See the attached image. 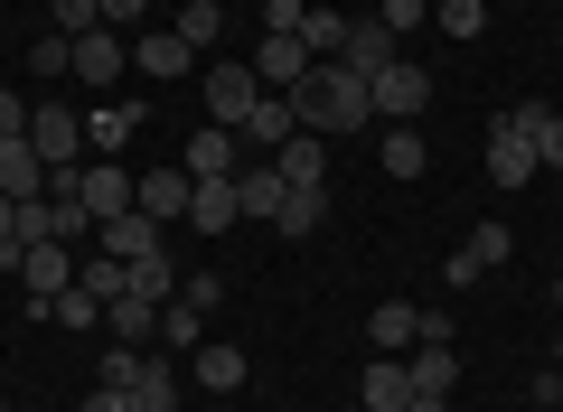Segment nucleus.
I'll return each instance as SVG.
<instances>
[{"instance_id":"obj_1","label":"nucleus","mask_w":563,"mask_h":412,"mask_svg":"<svg viewBox=\"0 0 563 412\" xmlns=\"http://www.w3.org/2000/svg\"><path fill=\"white\" fill-rule=\"evenodd\" d=\"M291 113H301V132H357V122H376V103H366V76H347L339 57H320L301 85H291Z\"/></svg>"},{"instance_id":"obj_2","label":"nucleus","mask_w":563,"mask_h":412,"mask_svg":"<svg viewBox=\"0 0 563 412\" xmlns=\"http://www.w3.org/2000/svg\"><path fill=\"white\" fill-rule=\"evenodd\" d=\"M263 103V76L254 57H217L207 66V122H225V132H244V113Z\"/></svg>"},{"instance_id":"obj_3","label":"nucleus","mask_w":563,"mask_h":412,"mask_svg":"<svg viewBox=\"0 0 563 412\" xmlns=\"http://www.w3.org/2000/svg\"><path fill=\"white\" fill-rule=\"evenodd\" d=\"M366 103H376L385 122H422V103H432V76H422L413 57H395V66H376V76H366Z\"/></svg>"},{"instance_id":"obj_4","label":"nucleus","mask_w":563,"mask_h":412,"mask_svg":"<svg viewBox=\"0 0 563 412\" xmlns=\"http://www.w3.org/2000/svg\"><path fill=\"white\" fill-rule=\"evenodd\" d=\"M66 178V188H76V207H85V216H122V207H132V169H122V159H85V169H57Z\"/></svg>"},{"instance_id":"obj_5","label":"nucleus","mask_w":563,"mask_h":412,"mask_svg":"<svg viewBox=\"0 0 563 412\" xmlns=\"http://www.w3.org/2000/svg\"><path fill=\"white\" fill-rule=\"evenodd\" d=\"M29 141H38L47 178H57V169H85V122L66 113V103H29Z\"/></svg>"},{"instance_id":"obj_6","label":"nucleus","mask_w":563,"mask_h":412,"mask_svg":"<svg viewBox=\"0 0 563 412\" xmlns=\"http://www.w3.org/2000/svg\"><path fill=\"white\" fill-rule=\"evenodd\" d=\"M122 66H132V38H122V29H85L76 38V85L85 94H113Z\"/></svg>"},{"instance_id":"obj_7","label":"nucleus","mask_w":563,"mask_h":412,"mask_svg":"<svg viewBox=\"0 0 563 412\" xmlns=\"http://www.w3.org/2000/svg\"><path fill=\"white\" fill-rule=\"evenodd\" d=\"M188 197H198V178L188 169H151V178H132V207L151 225H188Z\"/></svg>"},{"instance_id":"obj_8","label":"nucleus","mask_w":563,"mask_h":412,"mask_svg":"<svg viewBox=\"0 0 563 412\" xmlns=\"http://www.w3.org/2000/svg\"><path fill=\"white\" fill-rule=\"evenodd\" d=\"M141 132H151L141 103H95V113H85V159H122Z\"/></svg>"},{"instance_id":"obj_9","label":"nucleus","mask_w":563,"mask_h":412,"mask_svg":"<svg viewBox=\"0 0 563 412\" xmlns=\"http://www.w3.org/2000/svg\"><path fill=\"white\" fill-rule=\"evenodd\" d=\"M132 66H141L151 85H179L188 66H198V47H188L179 29H141V38H132Z\"/></svg>"},{"instance_id":"obj_10","label":"nucleus","mask_w":563,"mask_h":412,"mask_svg":"<svg viewBox=\"0 0 563 412\" xmlns=\"http://www.w3.org/2000/svg\"><path fill=\"white\" fill-rule=\"evenodd\" d=\"M488 178H498V188H526V178H536V141L517 132V113L488 122Z\"/></svg>"},{"instance_id":"obj_11","label":"nucleus","mask_w":563,"mask_h":412,"mask_svg":"<svg viewBox=\"0 0 563 412\" xmlns=\"http://www.w3.org/2000/svg\"><path fill=\"white\" fill-rule=\"evenodd\" d=\"M395 57H404V38L376 20V10H366V20H347V47H339L347 76H376V66H395Z\"/></svg>"},{"instance_id":"obj_12","label":"nucleus","mask_w":563,"mask_h":412,"mask_svg":"<svg viewBox=\"0 0 563 412\" xmlns=\"http://www.w3.org/2000/svg\"><path fill=\"white\" fill-rule=\"evenodd\" d=\"M188 178H235L244 169V141L225 132V122H198V132H188V159H179Z\"/></svg>"},{"instance_id":"obj_13","label":"nucleus","mask_w":563,"mask_h":412,"mask_svg":"<svg viewBox=\"0 0 563 412\" xmlns=\"http://www.w3.org/2000/svg\"><path fill=\"white\" fill-rule=\"evenodd\" d=\"M95 244H103L113 263H151V254H161V225L141 216V207H122V216H103V225H95Z\"/></svg>"},{"instance_id":"obj_14","label":"nucleus","mask_w":563,"mask_h":412,"mask_svg":"<svg viewBox=\"0 0 563 412\" xmlns=\"http://www.w3.org/2000/svg\"><path fill=\"white\" fill-rule=\"evenodd\" d=\"M273 169H282V188H329V141L320 132H291L273 151Z\"/></svg>"},{"instance_id":"obj_15","label":"nucleus","mask_w":563,"mask_h":412,"mask_svg":"<svg viewBox=\"0 0 563 412\" xmlns=\"http://www.w3.org/2000/svg\"><path fill=\"white\" fill-rule=\"evenodd\" d=\"M310 66H320V57H310L301 38H263V47H254V76H263V94H291V85H301Z\"/></svg>"},{"instance_id":"obj_16","label":"nucleus","mask_w":563,"mask_h":412,"mask_svg":"<svg viewBox=\"0 0 563 412\" xmlns=\"http://www.w3.org/2000/svg\"><path fill=\"white\" fill-rule=\"evenodd\" d=\"M366 347H376V356H413L422 347V310H413V300H385V310L366 319Z\"/></svg>"},{"instance_id":"obj_17","label":"nucleus","mask_w":563,"mask_h":412,"mask_svg":"<svg viewBox=\"0 0 563 412\" xmlns=\"http://www.w3.org/2000/svg\"><path fill=\"white\" fill-rule=\"evenodd\" d=\"M0 197H47V159H38V141H0Z\"/></svg>"},{"instance_id":"obj_18","label":"nucleus","mask_w":563,"mask_h":412,"mask_svg":"<svg viewBox=\"0 0 563 412\" xmlns=\"http://www.w3.org/2000/svg\"><path fill=\"white\" fill-rule=\"evenodd\" d=\"M357 393H366V412H404V403H413V375H404V356H366Z\"/></svg>"},{"instance_id":"obj_19","label":"nucleus","mask_w":563,"mask_h":412,"mask_svg":"<svg viewBox=\"0 0 563 412\" xmlns=\"http://www.w3.org/2000/svg\"><path fill=\"white\" fill-rule=\"evenodd\" d=\"M244 216V197H235V178H198V197H188V225L198 235H225V225Z\"/></svg>"},{"instance_id":"obj_20","label":"nucleus","mask_w":563,"mask_h":412,"mask_svg":"<svg viewBox=\"0 0 563 412\" xmlns=\"http://www.w3.org/2000/svg\"><path fill=\"white\" fill-rule=\"evenodd\" d=\"M122 393H132V412H179V366L169 356H141V375Z\"/></svg>"},{"instance_id":"obj_21","label":"nucleus","mask_w":563,"mask_h":412,"mask_svg":"<svg viewBox=\"0 0 563 412\" xmlns=\"http://www.w3.org/2000/svg\"><path fill=\"white\" fill-rule=\"evenodd\" d=\"M291 132H301V113H291V94H263L254 113H244V132H235V141H254V151H282Z\"/></svg>"},{"instance_id":"obj_22","label":"nucleus","mask_w":563,"mask_h":412,"mask_svg":"<svg viewBox=\"0 0 563 412\" xmlns=\"http://www.w3.org/2000/svg\"><path fill=\"white\" fill-rule=\"evenodd\" d=\"M103 329H113V347H151V337H161V310H151V300H103Z\"/></svg>"},{"instance_id":"obj_23","label":"nucleus","mask_w":563,"mask_h":412,"mask_svg":"<svg viewBox=\"0 0 563 412\" xmlns=\"http://www.w3.org/2000/svg\"><path fill=\"white\" fill-rule=\"evenodd\" d=\"M235 197H244V216H263V225H273L291 188H282V169H273V159H254V169H235Z\"/></svg>"},{"instance_id":"obj_24","label":"nucleus","mask_w":563,"mask_h":412,"mask_svg":"<svg viewBox=\"0 0 563 412\" xmlns=\"http://www.w3.org/2000/svg\"><path fill=\"white\" fill-rule=\"evenodd\" d=\"M517 132L536 141V169H563V113L554 103H517Z\"/></svg>"},{"instance_id":"obj_25","label":"nucleus","mask_w":563,"mask_h":412,"mask_svg":"<svg viewBox=\"0 0 563 412\" xmlns=\"http://www.w3.org/2000/svg\"><path fill=\"white\" fill-rule=\"evenodd\" d=\"M404 375H413V393H442V403H451V385H461V356H451V347H413V356H404Z\"/></svg>"},{"instance_id":"obj_26","label":"nucleus","mask_w":563,"mask_h":412,"mask_svg":"<svg viewBox=\"0 0 563 412\" xmlns=\"http://www.w3.org/2000/svg\"><path fill=\"white\" fill-rule=\"evenodd\" d=\"M320 216H329V188H291V197H282V244H301V235H320Z\"/></svg>"},{"instance_id":"obj_27","label":"nucleus","mask_w":563,"mask_h":412,"mask_svg":"<svg viewBox=\"0 0 563 412\" xmlns=\"http://www.w3.org/2000/svg\"><path fill=\"white\" fill-rule=\"evenodd\" d=\"M376 159H385V178H422V159H432V141H422L413 122H395V132H385V151H376Z\"/></svg>"},{"instance_id":"obj_28","label":"nucleus","mask_w":563,"mask_h":412,"mask_svg":"<svg viewBox=\"0 0 563 412\" xmlns=\"http://www.w3.org/2000/svg\"><path fill=\"white\" fill-rule=\"evenodd\" d=\"M179 38L188 47H217L225 38V0H179Z\"/></svg>"},{"instance_id":"obj_29","label":"nucleus","mask_w":563,"mask_h":412,"mask_svg":"<svg viewBox=\"0 0 563 412\" xmlns=\"http://www.w3.org/2000/svg\"><path fill=\"white\" fill-rule=\"evenodd\" d=\"M29 76H38V85H66V76H76V38H57V29H47V38L29 47Z\"/></svg>"},{"instance_id":"obj_30","label":"nucleus","mask_w":563,"mask_h":412,"mask_svg":"<svg viewBox=\"0 0 563 412\" xmlns=\"http://www.w3.org/2000/svg\"><path fill=\"white\" fill-rule=\"evenodd\" d=\"M161 347H207V310H188V300H169V310H161Z\"/></svg>"},{"instance_id":"obj_31","label":"nucleus","mask_w":563,"mask_h":412,"mask_svg":"<svg viewBox=\"0 0 563 412\" xmlns=\"http://www.w3.org/2000/svg\"><path fill=\"white\" fill-rule=\"evenodd\" d=\"M198 385L207 393H235L244 385V347H198Z\"/></svg>"},{"instance_id":"obj_32","label":"nucleus","mask_w":563,"mask_h":412,"mask_svg":"<svg viewBox=\"0 0 563 412\" xmlns=\"http://www.w3.org/2000/svg\"><path fill=\"white\" fill-rule=\"evenodd\" d=\"M76 281H85V291H95V300H122V291H132V263L95 254V263H76Z\"/></svg>"},{"instance_id":"obj_33","label":"nucleus","mask_w":563,"mask_h":412,"mask_svg":"<svg viewBox=\"0 0 563 412\" xmlns=\"http://www.w3.org/2000/svg\"><path fill=\"white\" fill-rule=\"evenodd\" d=\"M301 47H310V57H339V47H347V20H339V10H310V20H301Z\"/></svg>"},{"instance_id":"obj_34","label":"nucleus","mask_w":563,"mask_h":412,"mask_svg":"<svg viewBox=\"0 0 563 412\" xmlns=\"http://www.w3.org/2000/svg\"><path fill=\"white\" fill-rule=\"evenodd\" d=\"M461 254H470V263H479V272H498V263H507V254H517V235H507V225H479V235H470V244H461Z\"/></svg>"},{"instance_id":"obj_35","label":"nucleus","mask_w":563,"mask_h":412,"mask_svg":"<svg viewBox=\"0 0 563 412\" xmlns=\"http://www.w3.org/2000/svg\"><path fill=\"white\" fill-rule=\"evenodd\" d=\"M488 29V0H442V38H479Z\"/></svg>"},{"instance_id":"obj_36","label":"nucleus","mask_w":563,"mask_h":412,"mask_svg":"<svg viewBox=\"0 0 563 412\" xmlns=\"http://www.w3.org/2000/svg\"><path fill=\"white\" fill-rule=\"evenodd\" d=\"M310 0H263V38H301Z\"/></svg>"},{"instance_id":"obj_37","label":"nucleus","mask_w":563,"mask_h":412,"mask_svg":"<svg viewBox=\"0 0 563 412\" xmlns=\"http://www.w3.org/2000/svg\"><path fill=\"white\" fill-rule=\"evenodd\" d=\"M85 29H103V0H57V38H85Z\"/></svg>"},{"instance_id":"obj_38","label":"nucleus","mask_w":563,"mask_h":412,"mask_svg":"<svg viewBox=\"0 0 563 412\" xmlns=\"http://www.w3.org/2000/svg\"><path fill=\"white\" fill-rule=\"evenodd\" d=\"M376 20L404 38V29H422V20H432V0H376Z\"/></svg>"},{"instance_id":"obj_39","label":"nucleus","mask_w":563,"mask_h":412,"mask_svg":"<svg viewBox=\"0 0 563 412\" xmlns=\"http://www.w3.org/2000/svg\"><path fill=\"white\" fill-rule=\"evenodd\" d=\"M179 300H188V310H207V319H217V300H225V281H217V272H198V281H179Z\"/></svg>"},{"instance_id":"obj_40","label":"nucleus","mask_w":563,"mask_h":412,"mask_svg":"<svg viewBox=\"0 0 563 412\" xmlns=\"http://www.w3.org/2000/svg\"><path fill=\"white\" fill-rule=\"evenodd\" d=\"M141 10H151V0H103V29H122V38H141Z\"/></svg>"},{"instance_id":"obj_41","label":"nucleus","mask_w":563,"mask_h":412,"mask_svg":"<svg viewBox=\"0 0 563 412\" xmlns=\"http://www.w3.org/2000/svg\"><path fill=\"white\" fill-rule=\"evenodd\" d=\"M132 375H141V347H113V356H103V385H113V393L132 385Z\"/></svg>"},{"instance_id":"obj_42","label":"nucleus","mask_w":563,"mask_h":412,"mask_svg":"<svg viewBox=\"0 0 563 412\" xmlns=\"http://www.w3.org/2000/svg\"><path fill=\"white\" fill-rule=\"evenodd\" d=\"M20 132H29V103L10 94V85H0V141H20Z\"/></svg>"},{"instance_id":"obj_43","label":"nucleus","mask_w":563,"mask_h":412,"mask_svg":"<svg viewBox=\"0 0 563 412\" xmlns=\"http://www.w3.org/2000/svg\"><path fill=\"white\" fill-rule=\"evenodd\" d=\"M536 412H563V366H544V375H536Z\"/></svg>"},{"instance_id":"obj_44","label":"nucleus","mask_w":563,"mask_h":412,"mask_svg":"<svg viewBox=\"0 0 563 412\" xmlns=\"http://www.w3.org/2000/svg\"><path fill=\"white\" fill-rule=\"evenodd\" d=\"M85 412H132V393H113V385H95V393H85Z\"/></svg>"},{"instance_id":"obj_45","label":"nucleus","mask_w":563,"mask_h":412,"mask_svg":"<svg viewBox=\"0 0 563 412\" xmlns=\"http://www.w3.org/2000/svg\"><path fill=\"white\" fill-rule=\"evenodd\" d=\"M404 412H451V403H442V393H413V403H404Z\"/></svg>"},{"instance_id":"obj_46","label":"nucleus","mask_w":563,"mask_h":412,"mask_svg":"<svg viewBox=\"0 0 563 412\" xmlns=\"http://www.w3.org/2000/svg\"><path fill=\"white\" fill-rule=\"evenodd\" d=\"M554 366H563V337H554Z\"/></svg>"},{"instance_id":"obj_47","label":"nucleus","mask_w":563,"mask_h":412,"mask_svg":"<svg viewBox=\"0 0 563 412\" xmlns=\"http://www.w3.org/2000/svg\"><path fill=\"white\" fill-rule=\"evenodd\" d=\"M0 412H10V403H0Z\"/></svg>"}]
</instances>
